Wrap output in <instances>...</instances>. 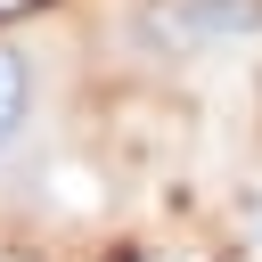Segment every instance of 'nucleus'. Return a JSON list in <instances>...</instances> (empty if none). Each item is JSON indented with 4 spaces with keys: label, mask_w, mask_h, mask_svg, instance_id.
<instances>
[{
    "label": "nucleus",
    "mask_w": 262,
    "mask_h": 262,
    "mask_svg": "<svg viewBox=\"0 0 262 262\" xmlns=\"http://www.w3.org/2000/svg\"><path fill=\"white\" fill-rule=\"evenodd\" d=\"M139 33L156 57H213L262 41V0H147Z\"/></svg>",
    "instance_id": "nucleus-1"
},
{
    "label": "nucleus",
    "mask_w": 262,
    "mask_h": 262,
    "mask_svg": "<svg viewBox=\"0 0 262 262\" xmlns=\"http://www.w3.org/2000/svg\"><path fill=\"white\" fill-rule=\"evenodd\" d=\"M41 131V57L33 41L0 33V164H16Z\"/></svg>",
    "instance_id": "nucleus-2"
},
{
    "label": "nucleus",
    "mask_w": 262,
    "mask_h": 262,
    "mask_svg": "<svg viewBox=\"0 0 262 262\" xmlns=\"http://www.w3.org/2000/svg\"><path fill=\"white\" fill-rule=\"evenodd\" d=\"M237 229H246V246H262V188H254V196L237 205Z\"/></svg>",
    "instance_id": "nucleus-3"
}]
</instances>
